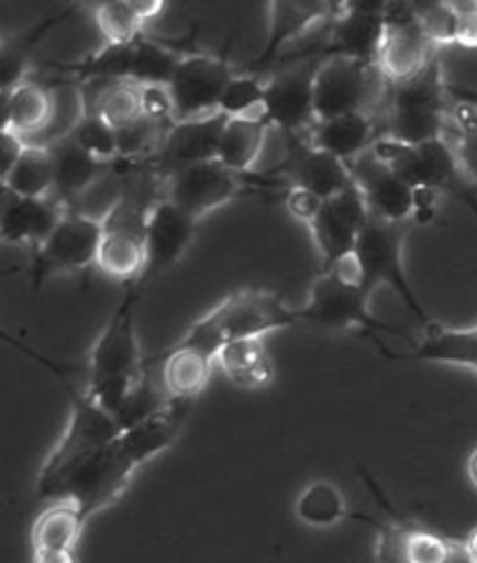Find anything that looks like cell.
Returning <instances> with one entry per match:
<instances>
[{"label": "cell", "instance_id": "obj_1", "mask_svg": "<svg viewBox=\"0 0 477 563\" xmlns=\"http://www.w3.org/2000/svg\"><path fill=\"white\" fill-rule=\"evenodd\" d=\"M189 408V400H170L162 410L124 429L85 464H79L52 500H75L87 519L110 508L126 492L137 468L175 445L187 424Z\"/></svg>", "mask_w": 477, "mask_h": 563}, {"label": "cell", "instance_id": "obj_2", "mask_svg": "<svg viewBox=\"0 0 477 563\" xmlns=\"http://www.w3.org/2000/svg\"><path fill=\"white\" fill-rule=\"evenodd\" d=\"M293 324H301L298 308H289L280 294L243 289L226 296L206 317L193 321L187 333L175 340L170 347L196 350L217 361V354L233 343L266 338L268 333L285 331Z\"/></svg>", "mask_w": 477, "mask_h": 563}, {"label": "cell", "instance_id": "obj_3", "mask_svg": "<svg viewBox=\"0 0 477 563\" xmlns=\"http://www.w3.org/2000/svg\"><path fill=\"white\" fill-rule=\"evenodd\" d=\"M452 98L443 77L441 58L435 54L429 66L410 82L387 85L377 122L382 140L403 145H424L443 140L450 122Z\"/></svg>", "mask_w": 477, "mask_h": 563}, {"label": "cell", "instance_id": "obj_4", "mask_svg": "<svg viewBox=\"0 0 477 563\" xmlns=\"http://www.w3.org/2000/svg\"><path fill=\"white\" fill-rule=\"evenodd\" d=\"M70 394V419L68 427L62 435V440L56 442V448L47 456L37 473L35 482V494L37 500L49 503L58 487L64 485V479L85 461L106 448L110 440H114L119 433L124 431V427L119 424V419L110 415L106 408L96 404L93 398L85 394V389H68Z\"/></svg>", "mask_w": 477, "mask_h": 563}, {"label": "cell", "instance_id": "obj_5", "mask_svg": "<svg viewBox=\"0 0 477 563\" xmlns=\"http://www.w3.org/2000/svg\"><path fill=\"white\" fill-rule=\"evenodd\" d=\"M373 152L399 173L414 189L447 194L464 203L477 217V189L468 183L459 161L447 140H433L424 145H403L393 140H377Z\"/></svg>", "mask_w": 477, "mask_h": 563}, {"label": "cell", "instance_id": "obj_6", "mask_svg": "<svg viewBox=\"0 0 477 563\" xmlns=\"http://www.w3.org/2000/svg\"><path fill=\"white\" fill-rule=\"evenodd\" d=\"M387 93V82L375 66L352 58L322 62L314 79V114L317 122L368 112L377 114Z\"/></svg>", "mask_w": 477, "mask_h": 563}, {"label": "cell", "instance_id": "obj_7", "mask_svg": "<svg viewBox=\"0 0 477 563\" xmlns=\"http://www.w3.org/2000/svg\"><path fill=\"white\" fill-rule=\"evenodd\" d=\"M410 233V221L403 224H391L377 217H368V224L356 243L364 268V291L370 298L377 287H391L403 298L406 308L420 319V324H429L431 317L424 312L420 298L414 296L403 268V243Z\"/></svg>", "mask_w": 477, "mask_h": 563}, {"label": "cell", "instance_id": "obj_8", "mask_svg": "<svg viewBox=\"0 0 477 563\" xmlns=\"http://www.w3.org/2000/svg\"><path fill=\"white\" fill-rule=\"evenodd\" d=\"M370 298L362 287L345 285L337 279L331 271H320L314 277L308 303L298 308L301 324L314 329H329V331H345V329H366L370 333L385 331L391 335H399L410 340V335L401 329L389 327L385 321L377 319L370 308Z\"/></svg>", "mask_w": 477, "mask_h": 563}, {"label": "cell", "instance_id": "obj_9", "mask_svg": "<svg viewBox=\"0 0 477 563\" xmlns=\"http://www.w3.org/2000/svg\"><path fill=\"white\" fill-rule=\"evenodd\" d=\"M245 191H254L249 173H233L217 158L177 168L164 177V198L193 219L231 203Z\"/></svg>", "mask_w": 477, "mask_h": 563}, {"label": "cell", "instance_id": "obj_10", "mask_svg": "<svg viewBox=\"0 0 477 563\" xmlns=\"http://www.w3.org/2000/svg\"><path fill=\"white\" fill-rule=\"evenodd\" d=\"M233 77L226 56L187 54L168 85L175 122H193L220 112V100Z\"/></svg>", "mask_w": 477, "mask_h": 563}, {"label": "cell", "instance_id": "obj_11", "mask_svg": "<svg viewBox=\"0 0 477 563\" xmlns=\"http://www.w3.org/2000/svg\"><path fill=\"white\" fill-rule=\"evenodd\" d=\"M103 233V221L68 210L47 243L33 252V287L37 289L49 275L79 273L96 266Z\"/></svg>", "mask_w": 477, "mask_h": 563}, {"label": "cell", "instance_id": "obj_12", "mask_svg": "<svg viewBox=\"0 0 477 563\" xmlns=\"http://www.w3.org/2000/svg\"><path fill=\"white\" fill-rule=\"evenodd\" d=\"M377 529L375 563H462L464 540H452L406 519L359 517Z\"/></svg>", "mask_w": 477, "mask_h": 563}, {"label": "cell", "instance_id": "obj_13", "mask_svg": "<svg viewBox=\"0 0 477 563\" xmlns=\"http://www.w3.org/2000/svg\"><path fill=\"white\" fill-rule=\"evenodd\" d=\"M322 62L285 64L266 82V114L282 135H306L314 122V79Z\"/></svg>", "mask_w": 477, "mask_h": 563}, {"label": "cell", "instance_id": "obj_14", "mask_svg": "<svg viewBox=\"0 0 477 563\" xmlns=\"http://www.w3.org/2000/svg\"><path fill=\"white\" fill-rule=\"evenodd\" d=\"M435 49L426 40L410 3H389L387 29L375 68L387 85H403L420 75Z\"/></svg>", "mask_w": 477, "mask_h": 563}, {"label": "cell", "instance_id": "obj_15", "mask_svg": "<svg viewBox=\"0 0 477 563\" xmlns=\"http://www.w3.org/2000/svg\"><path fill=\"white\" fill-rule=\"evenodd\" d=\"M287 154L266 175L282 179L289 189H303L322 200L347 191L354 179L345 161L335 158L322 150H314L301 135H282Z\"/></svg>", "mask_w": 477, "mask_h": 563}, {"label": "cell", "instance_id": "obj_16", "mask_svg": "<svg viewBox=\"0 0 477 563\" xmlns=\"http://www.w3.org/2000/svg\"><path fill=\"white\" fill-rule=\"evenodd\" d=\"M368 208L359 187L352 185L347 191L337 194L322 203L312 224L308 227L314 247L322 256V268L333 266L337 258L352 254L368 224ZM320 268V271H322Z\"/></svg>", "mask_w": 477, "mask_h": 563}, {"label": "cell", "instance_id": "obj_17", "mask_svg": "<svg viewBox=\"0 0 477 563\" xmlns=\"http://www.w3.org/2000/svg\"><path fill=\"white\" fill-rule=\"evenodd\" d=\"M347 168L366 200L370 217L391 221V224H403V221L412 224L417 189L410 187L399 173H393L380 156L370 150L350 161Z\"/></svg>", "mask_w": 477, "mask_h": 563}, {"label": "cell", "instance_id": "obj_18", "mask_svg": "<svg viewBox=\"0 0 477 563\" xmlns=\"http://www.w3.org/2000/svg\"><path fill=\"white\" fill-rule=\"evenodd\" d=\"M198 219L187 214L185 210L170 203L168 198H162L149 210L147 227H145V250H147V264L135 282L137 291L147 287V282L156 275L166 273L180 261L193 243Z\"/></svg>", "mask_w": 477, "mask_h": 563}, {"label": "cell", "instance_id": "obj_19", "mask_svg": "<svg viewBox=\"0 0 477 563\" xmlns=\"http://www.w3.org/2000/svg\"><path fill=\"white\" fill-rule=\"evenodd\" d=\"M337 3L326 0H273L268 5V40L266 47L247 66V75H258L282 58L287 45L306 37L335 14Z\"/></svg>", "mask_w": 477, "mask_h": 563}, {"label": "cell", "instance_id": "obj_20", "mask_svg": "<svg viewBox=\"0 0 477 563\" xmlns=\"http://www.w3.org/2000/svg\"><path fill=\"white\" fill-rule=\"evenodd\" d=\"M87 517L70 498L45 503L31 527V563H77Z\"/></svg>", "mask_w": 477, "mask_h": 563}, {"label": "cell", "instance_id": "obj_21", "mask_svg": "<svg viewBox=\"0 0 477 563\" xmlns=\"http://www.w3.org/2000/svg\"><path fill=\"white\" fill-rule=\"evenodd\" d=\"M226 124L229 117L222 112L206 119H193V122H175L166 135L162 152L152 161L154 168L162 173V177H166L177 168L214 161L217 154H220Z\"/></svg>", "mask_w": 477, "mask_h": 563}, {"label": "cell", "instance_id": "obj_22", "mask_svg": "<svg viewBox=\"0 0 477 563\" xmlns=\"http://www.w3.org/2000/svg\"><path fill=\"white\" fill-rule=\"evenodd\" d=\"M66 214L68 206L56 196L19 198L5 191L3 214H0V238H3V243L29 245L35 252L47 243Z\"/></svg>", "mask_w": 477, "mask_h": 563}, {"label": "cell", "instance_id": "obj_23", "mask_svg": "<svg viewBox=\"0 0 477 563\" xmlns=\"http://www.w3.org/2000/svg\"><path fill=\"white\" fill-rule=\"evenodd\" d=\"M303 140L314 150H322L350 164L356 156L370 152L377 140H382V133L375 114L356 112L326 119V122H314Z\"/></svg>", "mask_w": 477, "mask_h": 563}, {"label": "cell", "instance_id": "obj_24", "mask_svg": "<svg viewBox=\"0 0 477 563\" xmlns=\"http://www.w3.org/2000/svg\"><path fill=\"white\" fill-rule=\"evenodd\" d=\"M149 361V366L158 371V385L170 400H189L201 396L212 377V366L217 364L203 352L166 347L162 354H156Z\"/></svg>", "mask_w": 477, "mask_h": 563}, {"label": "cell", "instance_id": "obj_25", "mask_svg": "<svg viewBox=\"0 0 477 563\" xmlns=\"http://www.w3.org/2000/svg\"><path fill=\"white\" fill-rule=\"evenodd\" d=\"M389 358L401 361H435V364H452L477 371V327L473 329H447L439 321H429L422 327V335L408 354H391Z\"/></svg>", "mask_w": 477, "mask_h": 563}, {"label": "cell", "instance_id": "obj_26", "mask_svg": "<svg viewBox=\"0 0 477 563\" xmlns=\"http://www.w3.org/2000/svg\"><path fill=\"white\" fill-rule=\"evenodd\" d=\"M3 129L31 137H45L54 124V93L45 82H24L3 91Z\"/></svg>", "mask_w": 477, "mask_h": 563}, {"label": "cell", "instance_id": "obj_27", "mask_svg": "<svg viewBox=\"0 0 477 563\" xmlns=\"http://www.w3.org/2000/svg\"><path fill=\"white\" fill-rule=\"evenodd\" d=\"M54 158V194L58 200L70 206L75 198L82 196L91 185H96L114 164H103L85 150H79L73 140L62 137L47 145Z\"/></svg>", "mask_w": 477, "mask_h": 563}, {"label": "cell", "instance_id": "obj_28", "mask_svg": "<svg viewBox=\"0 0 477 563\" xmlns=\"http://www.w3.org/2000/svg\"><path fill=\"white\" fill-rule=\"evenodd\" d=\"M103 229L106 233L101 250H98L96 268L112 279L135 285L147 264L145 227L103 224Z\"/></svg>", "mask_w": 477, "mask_h": 563}, {"label": "cell", "instance_id": "obj_29", "mask_svg": "<svg viewBox=\"0 0 477 563\" xmlns=\"http://www.w3.org/2000/svg\"><path fill=\"white\" fill-rule=\"evenodd\" d=\"M82 87L85 110L96 112L114 131H122L145 117L143 87L122 79V82H89Z\"/></svg>", "mask_w": 477, "mask_h": 563}, {"label": "cell", "instance_id": "obj_30", "mask_svg": "<svg viewBox=\"0 0 477 563\" xmlns=\"http://www.w3.org/2000/svg\"><path fill=\"white\" fill-rule=\"evenodd\" d=\"M164 10V0H106L93 8V19L106 45H133L145 35V22Z\"/></svg>", "mask_w": 477, "mask_h": 563}, {"label": "cell", "instance_id": "obj_31", "mask_svg": "<svg viewBox=\"0 0 477 563\" xmlns=\"http://www.w3.org/2000/svg\"><path fill=\"white\" fill-rule=\"evenodd\" d=\"M217 364L231 379V385L241 389H266L275 379L273 358L264 345V338L241 340L217 354Z\"/></svg>", "mask_w": 477, "mask_h": 563}, {"label": "cell", "instance_id": "obj_32", "mask_svg": "<svg viewBox=\"0 0 477 563\" xmlns=\"http://www.w3.org/2000/svg\"><path fill=\"white\" fill-rule=\"evenodd\" d=\"M270 129L268 119H229L217 161L233 173H252Z\"/></svg>", "mask_w": 477, "mask_h": 563}, {"label": "cell", "instance_id": "obj_33", "mask_svg": "<svg viewBox=\"0 0 477 563\" xmlns=\"http://www.w3.org/2000/svg\"><path fill=\"white\" fill-rule=\"evenodd\" d=\"M3 189L19 198H47L54 194V158L47 147L26 145L14 168L3 177Z\"/></svg>", "mask_w": 477, "mask_h": 563}, {"label": "cell", "instance_id": "obj_34", "mask_svg": "<svg viewBox=\"0 0 477 563\" xmlns=\"http://www.w3.org/2000/svg\"><path fill=\"white\" fill-rule=\"evenodd\" d=\"M293 515L301 525L310 529H333L335 525H341L345 517H350L343 492L326 479L310 482V485L298 494L293 503Z\"/></svg>", "mask_w": 477, "mask_h": 563}, {"label": "cell", "instance_id": "obj_35", "mask_svg": "<svg viewBox=\"0 0 477 563\" xmlns=\"http://www.w3.org/2000/svg\"><path fill=\"white\" fill-rule=\"evenodd\" d=\"M185 56L187 54L177 52L168 43L143 35L141 40H135L133 43L131 82L141 87H149V85L168 87L177 66L182 64Z\"/></svg>", "mask_w": 477, "mask_h": 563}, {"label": "cell", "instance_id": "obj_36", "mask_svg": "<svg viewBox=\"0 0 477 563\" xmlns=\"http://www.w3.org/2000/svg\"><path fill=\"white\" fill-rule=\"evenodd\" d=\"M220 112L229 119H268L264 79L258 75H235L220 100Z\"/></svg>", "mask_w": 477, "mask_h": 563}, {"label": "cell", "instance_id": "obj_37", "mask_svg": "<svg viewBox=\"0 0 477 563\" xmlns=\"http://www.w3.org/2000/svg\"><path fill=\"white\" fill-rule=\"evenodd\" d=\"M68 140L85 150L89 156L103 161V164H114L119 161V145H117V131L103 122L96 112H87L79 117V122L66 135Z\"/></svg>", "mask_w": 477, "mask_h": 563}, {"label": "cell", "instance_id": "obj_38", "mask_svg": "<svg viewBox=\"0 0 477 563\" xmlns=\"http://www.w3.org/2000/svg\"><path fill=\"white\" fill-rule=\"evenodd\" d=\"M412 12L420 22L426 40L433 49L456 45V14L450 8V0L445 3H410Z\"/></svg>", "mask_w": 477, "mask_h": 563}, {"label": "cell", "instance_id": "obj_39", "mask_svg": "<svg viewBox=\"0 0 477 563\" xmlns=\"http://www.w3.org/2000/svg\"><path fill=\"white\" fill-rule=\"evenodd\" d=\"M450 8L456 14V45L477 49V0H450Z\"/></svg>", "mask_w": 477, "mask_h": 563}, {"label": "cell", "instance_id": "obj_40", "mask_svg": "<svg viewBox=\"0 0 477 563\" xmlns=\"http://www.w3.org/2000/svg\"><path fill=\"white\" fill-rule=\"evenodd\" d=\"M143 110H145V117L154 119V122H175L168 87H158V85L143 87Z\"/></svg>", "mask_w": 477, "mask_h": 563}, {"label": "cell", "instance_id": "obj_41", "mask_svg": "<svg viewBox=\"0 0 477 563\" xmlns=\"http://www.w3.org/2000/svg\"><path fill=\"white\" fill-rule=\"evenodd\" d=\"M322 203H324V200L320 196H314V194L303 191V189H287V196H285V206L291 212V217L298 219V221H303L306 227L312 224V219L317 217V212L322 210Z\"/></svg>", "mask_w": 477, "mask_h": 563}, {"label": "cell", "instance_id": "obj_42", "mask_svg": "<svg viewBox=\"0 0 477 563\" xmlns=\"http://www.w3.org/2000/svg\"><path fill=\"white\" fill-rule=\"evenodd\" d=\"M24 150H26V140L22 135L10 129H0V168H3V177L14 168Z\"/></svg>", "mask_w": 477, "mask_h": 563}, {"label": "cell", "instance_id": "obj_43", "mask_svg": "<svg viewBox=\"0 0 477 563\" xmlns=\"http://www.w3.org/2000/svg\"><path fill=\"white\" fill-rule=\"evenodd\" d=\"M466 475H468V479H470L473 489L477 492V448L470 452V456H468V461H466Z\"/></svg>", "mask_w": 477, "mask_h": 563}, {"label": "cell", "instance_id": "obj_44", "mask_svg": "<svg viewBox=\"0 0 477 563\" xmlns=\"http://www.w3.org/2000/svg\"><path fill=\"white\" fill-rule=\"evenodd\" d=\"M464 545H466V552H468L470 561H473V563H477V527L466 536Z\"/></svg>", "mask_w": 477, "mask_h": 563}]
</instances>
